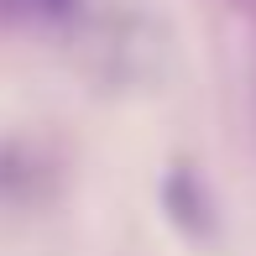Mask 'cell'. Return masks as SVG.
<instances>
[{
	"label": "cell",
	"instance_id": "1",
	"mask_svg": "<svg viewBox=\"0 0 256 256\" xmlns=\"http://www.w3.org/2000/svg\"><path fill=\"white\" fill-rule=\"evenodd\" d=\"M63 188V168L42 142H0V204L42 209Z\"/></svg>",
	"mask_w": 256,
	"mask_h": 256
},
{
	"label": "cell",
	"instance_id": "2",
	"mask_svg": "<svg viewBox=\"0 0 256 256\" xmlns=\"http://www.w3.org/2000/svg\"><path fill=\"white\" fill-rule=\"evenodd\" d=\"M162 209L168 220L194 240H209L214 236V204H209V188H204V172H194L188 162H172L168 178H162Z\"/></svg>",
	"mask_w": 256,
	"mask_h": 256
},
{
	"label": "cell",
	"instance_id": "3",
	"mask_svg": "<svg viewBox=\"0 0 256 256\" xmlns=\"http://www.w3.org/2000/svg\"><path fill=\"white\" fill-rule=\"evenodd\" d=\"M84 0H0V32L21 37V32H58L74 26Z\"/></svg>",
	"mask_w": 256,
	"mask_h": 256
},
{
	"label": "cell",
	"instance_id": "4",
	"mask_svg": "<svg viewBox=\"0 0 256 256\" xmlns=\"http://www.w3.org/2000/svg\"><path fill=\"white\" fill-rule=\"evenodd\" d=\"M230 6H236L240 16H251V21H256V0H230Z\"/></svg>",
	"mask_w": 256,
	"mask_h": 256
},
{
	"label": "cell",
	"instance_id": "5",
	"mask_svg": "<svg viewBox=\"0 0 256 256\" xmlns=\"http://www.w3.org/2000/svg\"><path fill=\"white\" fill-rule=\"evenodd\" d=\"M251 89H256V74H251Z\"/></svg>",
	"mask_w": 256,
	"mask_h": 256
}]
</instances>
